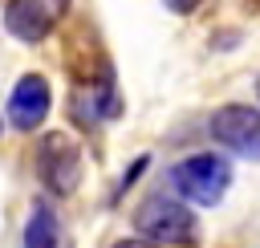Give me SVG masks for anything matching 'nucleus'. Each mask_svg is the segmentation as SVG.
Returning <instances> with one entry per match:
<instances>
[{
    "label": "nucleus",
    "mask_w": 260,
    "mask_h": 248,
    "mask_svg": "<svg viewBox=\"0 0 260 248\" xmlns=\"http://www.w3.org/2000/svg\"><path fill=\"white\" fill-rule=\"evenodd\" d=\"M232 183V167L219 159V154H191L183 163L171 167V187L187 199V203H199V207H211L223 199Z\"/></svg>",
    "instance_id": "f257e3e1"
},
{
    "label": "nucleus",
    "mask_w": 260,
    "mask_h": 248,
    "mask_svg": "<svg viewBox=\"0 0 260 248\" xmlns=\"http://www.w3.org/2000/svg\"><path fill=\"white\" fill-rule=\"evenodd\" d=\"M134 232L154 244H191L195 240V215L187 203L171 195H150L134 207Z\"/></svg>",
    "instance_id": "f03ea898"
},
{
    "label": "nucleus",
    "mask_w": 260,
    "mask_h": 248,
    "mask_svg": "<svg viewBox=\"0 0 260 248\" xmlns=\"http://www.w3.org/2000/svg\"><path fill=\"white\" fill-rule=\"evenodd\" d=\"M32 167H37L41 183H45L53 195H73V191H77V179H81V146H77L69 134L49 130V134L37 142Z\"/></svg>",
    "instance_id": "7ed1b4c3"
},
{
    "label": "nucleus",
    "mask_w": 260,
    "mask_h": 248,
    "mask_svg": "<svg viewBox=\"0 0 260 248\" xmlns=\"http://www.w3.org/2000/svg\"><path fill=\"white\" fill-rule=\"evenodd\" d=\"M211 138H215L219 146H228L232 154L260 163V110L240 106V102L219 106V110L211 114Z\"/></svg>",
    "instance_id": "20e7f679"
},
{
    "label": "nucleus",
    "mask_w": 260,
    "mask_h": 248,
    "mask_svg": "<svg viewBox=\"0 0 260 248\" xmlns=\"http://www.w3.org/2000/svg\"><path fill=\"white\" fill-rule=\"evenodd\" d=\"M69 12V0H8L4 4V28L24 41V45H41Z\"/></svg>",
    "instance_id": "39448f33"
},
{
    "label": "nucleus",
    "mask_w": 260,
    "mask_h": 248,
    "mask_svg": "<svg viewBox=\"0 0 260 248\" xmlns=\"http://www.w3.org/2000/svg\"><path fill=\"white\" fill-rule=\"evenodd\" d=\"M69 114L77 126H98V122H110L122 114V102H118V89H114V77H93V81H77L73 94H69Z\"/></svg>",
    "instance_id": "423d86ee"
},
{
    "label": "nucleus",
    "mask_w": 260,
    "mask_h": 248,
    "mask_svg": "<svg viewBox=\"0 0 260 248\" xmlns=\"http://www.w3.org/2000/svg\"><path fill=\"white\" fill-rule=\"evenodd\" d=\"M49 106H53L49 81H45L41 73H24V77L16 81V89H12V98H8V118H12L16 130H37V126L45 122Z\"/></svg>",
    "instance_id": "0eeeda50"
},
{
    "label": "nucleus",
    "mask_w": 260,
    "mask_h": 248,
    "mask_svg": "<svg viewBox=\"0 0 260 248\" xmlns=\"http://www.w3.org/2000/svg\"><path fill=\"white\" fill-rule=\"evenodd\" d=\"M24 244H32V248H53L57 244V220H53V211L45 203L32 207V220L24 228Z\"/></svg>",
    "instance_id": "6e6552de"
},
{
    "label": "nucleus",
    "mask_w": 260,
    "mask_h": 248,
    "mask_svg": "<svg viewBox=\"0 0 260 248\" xmlns=\"http://www.w3.org/2000/svg\"><path fill=\"white\" fill-rule=\"evenodd\" d=\"M162 4H167L171 12H179V16H191V12H195L203 0H162Z\"/></svg>",
    "instance_id": "1a4fd4ad"
},
{
    "label": "nucleus",
    "mask_w": 260,
    "mask_h": 248,
    "mask_svg": "<svg viewBox=\"0 0 260 248\" xmlns=\"http://www.w3.org/2000/svg\"><path fill=\"white\" fill-rule=\"evenodd\" d=\"M256 89H260V77H256Z\"/></svg>",
    "instance_id": "9d476101"
}]
</instances>
